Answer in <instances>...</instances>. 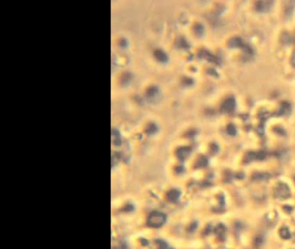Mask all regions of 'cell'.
Here are the masks:
<instances>
[{"mask_svg":"<svg viewBox=\"0 0 295 249\" xmlns=\"http://www.w3.org/2000/svg\"><path fill=\"white\" fill-rule=\"evenodd\" d=\"M112 137H113V142H114V143L116 145H118V144H120L119 134V132L117 131H115V130H114V131H113Z\"/></svg>","mask_w":295,"mask_h":249,"instance_id":"3","label":"cell"},{"mask_svg":"<svg viewBox=\"0 0 295 249\" xmlns=\"http://www.w3.org/2000/svg\"><path fill=\"white\" fill-rule=\"evenodd\" d=\"M277 193L279 194V195L281 197H287L289 195V190H288V188L287 186L281 185V186H280L278 188Z\"/></svg>","mask_w":295,"mask_h":249,"instance_id":"2","label":"cell"},{"mask_svg":"<svg viewBox=\"0 0 295 249\" xmlns=\"http://www.w3.org/2000/svg\"><path fill=\"white\" fill-rule=\"evenodd\" d=\"M280 234H281V237L284 238V239H288L290 237V233H289V231L287 228H282L280 231Z\"/></svg>","mask_w":295,"mask_h":249,"instance_id":"6","label":"cell"},{"mask_svg":"<svg viewBox=\"0 0 295 249\" xmlns=\"http://www.w3.org/2000/svg\"><path fill=\"white\" fill-rule=\"evenodd\" d=\"M188 150L186 148H183L179 151V152L177 153L178 154V157L181 158H184L187 155H188Z\"/></svg>","mask_w":295,"mask_h":249,"instance_id":"7","label":"cell"},{"mask_svg":"<svg viewBox=\"0 0 295 249\" xmlns=\"http://www.w3.org/2000/svg\"><path fill=\"white\" fill-rule=\"evenodd\" d=\"M161 249H168V248H167L166 245H165V244H164V245H163V248H161Z\"/></svg>","mask_w":295,"mask_h":249,"instance_id":"8","label":"cell"},{"mask_svg":"<svg viewBox=\"0 0 295 249\" xmlns=\"http://www.w3.org/2000/svg\"><path fill=\"white\" fill-rule=\"evenodd\" d=\"M166 221V216L162 214V213H159V212H154L152 214L150 215V216L148 217L147 220V224L149 227L151 228H159L161 227Z\"/></svg>","mask_w":295,"mask_h":249,"instance_id":"1","label":"cell"},{"mask_svg":"<svg viewBox=\"0 0 295 249\" xmlns=\"http://www.w3.org/2000/svg\"><path fill=\"white\" fill-rule=\"evenodd\" d=\"M179 196V192L177 190H172L168 193V198L172 201H176Z\"/></svg>","mask_w":295,"mask_h":249,"instance_id":"4","label":"cell"},{"mask_svg":"<svg viewBox=\"0 0 295 249\" xmlns=\"http://www.w3.org/2000/svg\"><path fill=\"white\" fill-rule=\"evenodd\" d=\"M155 55H156V56L158 57V59L159 60H160V61H165L166 60V58H167V56H166V55L162 51V50H157L156 52H155Z\"/></svg>","mask_w":295,"mask_h":249,"instance_id":"5","label":"cell"}]
</instances>
